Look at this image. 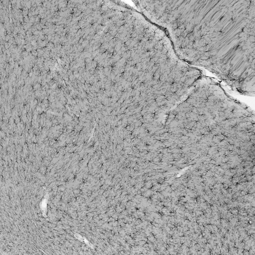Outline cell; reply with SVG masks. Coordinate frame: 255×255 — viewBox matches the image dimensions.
<instances>
[{
	"label": "cell",
	"mask_w": 255,
	"mask_h": 255,
	"mask_svg": "<svg viewBox=\"0 0 255 255\" xmlns=\"http://www.w3.org/2000/svg\"><path fill=\"white\" fill-rule=\"evenodd\" d=\"M167 34L177 55L233 90L255 93V0L138 1Z\"/></svg>",
	"instance_id": "obj_1"
}]
</instances>
